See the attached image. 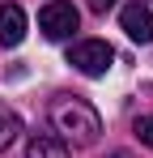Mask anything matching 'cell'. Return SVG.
I'll list each match as a JSON object with an SVG mask.
<instances>
[{
	"label": "cell",
	"instance_id": "277c9868",
	"mask_svg": "<svg viewBox=\"0 0 153 158\" xmlns=\"http://www.w3.org/2000/svg\"><path fill=\"white\" fill-rule=\"evenodd\" d=\"M119 26L128 30V39H132V43H153V13L140 4V0L124 4V13H119Z\"/></svg>",
	"mask_w": 153,
	"mask_h": 158
},
{
	"label": "cell",
	"instance_id": "5b68a950",
	"mask_svg": "<svg viewBox=\"0 0 153 158\" xmlns=\"http://www.w3.org/2000/svg\"><path fill=\"white\" fill-rule=\"evenodd\" d=\"M26 39V13L17 4H0V43L4 47H17Z\"/></svg>",
	"mask_w": 153,
	"mask_h": 158
},
{
	"label": "cell",
	"instance_id": "9c48e42d",
	"mask_svg": "<svg viewBox=\"0 0 153 158\" xmlns=\"http://www.w3.org/2000/svg\"><path fill=\"white\" fill-rule=\"evenodd\" d=\"M111 4H115V0H89V9H94V13H106Z\"/></svg>",
	"mask_w": 153,
	"mask_h": 158
},
{
	"label": "cell",
	"instance_id": "7a4b0ae2",
	"mask_svg": "<svg viewBox=\"0 0 153 158\" xmlns=\"http://www.w3.org/2000/svg\"><path fill=\"white\" fill-rule=\"evenodd\" d=\"M81 26V13H76V4H68V0H51V4H43V13H38V30L47 34V39H73V30Z\"/></svg>",
	"mask_w": 153,
	"mask_h": 158
},
{
	"label": "cell",
	"instance_id": "8992f818",
	"mask_svg": "<svg viewBox=\"0 0 153 158\" xmlns=\"http://www.w3.org/2000/svg\"><path fill=\"white\" fill-rule=\"evenodd\" d=\"M26 158H73V150L55 137V132H34L26 141Z\"/></svg>",
	"mask_w": 153,
	"mask_h": 158
},
{
	"label": "cell",
	"instance_id": "ba28073f",
	"mask_svg": "<svg viewBox=\"0 0 153 158\" xmlns=\"http://www.w3.org/2000/svg\"><path fill=\"white\" fill-rule=\"evenodd\" d=\"M136 132H140V141H145V145L153 150V115H145V120L136 124Z\"/></svg>",
	"mask_w": 153,
	"mask_h": 158
},
{
	"label": "cell",
	"instance_id": "6da1fadb",
	"mask_svg": "<svg viewBox=\"0 0 153 158\" xmlns=\"http://www.w3.org/2000/svg\"><path fill=\"white\" fill-rule=\"evenodd\" d=\"M51 124H55V137L64 141V145H94L98 141V132H102V120H98V111L85 103V98H55L51 103Z\"/></svg>",
	"mask_w": 153,
	"mask_h": 158
},
{
	"label": "cell",
	"instance_id": "52a82bcc",
	"mask_svg": "<svg viewBox=\"0 0 153 158\" xmlns=\"http://www.w3.org/2000/svg\"><path fill=\"white\" fill-rule=\"evenodd\" d=\"M17 132H22V120L17 115H0V150H9L17 141Z\"/></svg>",
	"mask_w": 153,
	"mask_h": 158
},
{
	"label": "cell",
	"instance_id": "3957f363",
	"mask_svg": "<svg viewBox=\"0 0 153 158\" xmlns=\"http://www.w3.org/2000/svg\"><path fill=\"white\" fill-rule=\"evenodd\" d=\"M111 60H115V52H111V43H102V39H85V43H76L73 52H68V64H76L85 77H102V73L111 69Z\"/></svg>",
	"mask_w": 153,
	"mask_h": 158
}]
</instances>
